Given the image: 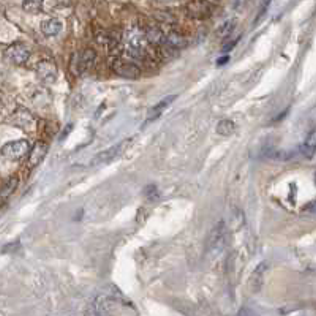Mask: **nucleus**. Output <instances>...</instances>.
I'll return each mask as SVG.
<instances>
[{
	"label": "nucleus",
	"mask_w": 316,
	"mask_h": 316,
	"mask_svg": "<svg viewBox=\"0 0 316 316\" xmlns=\"http://www.w3.org/2000/svg\"><path fill=\"white\" fill-rule=\"evenodd\" d=\"M125 40H127V44H128L130 55L142 59V57H144V52H146V46H147V40H146L144 32H142L141 28L133 27L127 32Z\"/></svg>",
	"instance_id": "obj_1"
},
{
	"label": "nucleus",
	"mask_w": 316,
	"mask_h": 316,
	"mask_svg": "<svg viewBox=\"0 0 316 316\" xmlns=\"http://www.w3.org/2000/svg\"><path fill=\"white\" fill-rule=\"evenodd\" d=\"M95 59H97V54H95V51H92V49L74 52L73 57H71V71H73V74H76V76L84 74L95 63Z\"/></svg>",
	"instance_id": "obj_2"
},
{
	"label": "nucleus",
	"mask_w": 316,
	"mask_h": 316,
	"mask_svg": "<svg viewBox=\"0 0 316 316\" xmlns=\"http://www.w3.org/2000/svg\"><path fill=\"white\" fill-rule=\"evenodd\" d=\"M28 152H30V142L27 139L8 142V144H5L2 147V155L9 160H21L28 154Z\"/></svg>",
	"instance_id": "obj_3"
},
{
	"label": "nucleus",
	"mask_w": 316,
	"mask_h": 316,
	"mask_svg": "<svg viewBox=\"0 0 316 316\" xmlns=\"http://www.w3.org/2000/svg\"><path fill=\"white\" fill-rule=\"evenodd\" d=\"M6 55V59L14 63V65H24L27 60H28V57H30V51H28V47L22 43H14L11 44L6 49L5 52Z\"/></svg>",
	"instance_id": "obj_4"
},
{
	"label": "nucleus",
	"mask_w": 316,
	"mask_h": 316,
	"mask_svg": "<svg viewBox=\"0 0 316 316\" xmlns=\"http://www.w3.org/2000/svg\"><path fill=\"white\" fill-rule=\"evenodd\" d=\"M225 236H226V231H225V223L220 222L214 229L212 233H210L209 239H207V250L209 252H220L225 245Z\"/></svg>",
	"instance_id": "obj_5"
},
{
	"label": "nucleus",
	"mask_w": 316,
	"mask_h": 316,
	"mask_svg": "<svg viewBox=\"0 0 316 316\" xmlns=\"http://www.w3.org/2000/svg\"><path fill=\"white\" fill-rule=\"evenodd\" d=\"M112 70L116 74L122 76V78H127V79H136L141 74V70L136 65H133L127 60H122V59H116L112 62Z\"/></svg>",
	"instance_id": "obj_6"
},
{
	"label": "nucleus",
	"mask_w": 316,
	"mask_h": 316,
	"mask_svg": "<svg viewBox=\"0 0 316 316\" xmlns=\"http://www.w3.org/2000/svg\"><path fill=\"white\" fill-rule=\"evenodd\" d=\"M212 11H214V6L209 2H206V0H195V2L188 3L187 6L188 16L193 19H206L212 14Z\"/></svg>",
	"instance_id": "obj_7"
},
{
	"label": "nucleus",
	"mask_w": 316,
	"mask_h": 316,
	"mask_svg": "<svg viewBox=\"0 0 316 316\" xmlns=\"http://www.w3.org/2000/svg\"><path fill=\"white\" fill-rule=\"evenodd\" d=\"M36 74H38V79H40L41 82L52 84L57 79V66H55L54 62L43 60L36 66Z\"/></svg>",
	"instance_id": "obj_8"
},
{
	"label": "nucleus",
	"mask_w": 316,
	"mask_h": 316,
	"mask_svg": "<svg viewBox=\"0 0 316 316\" xmlns=\"http://www.w3.org/2000/svg\"><path fill=\"white\" fill-rule=\"evenodd\" d=\"M13 122L16 123L17 127H21L22 130H32L36 125L33 116L28 111H25V109H17L16 114H14Z\"/></svg>",
	"instance_id": "obj_9"
},
{
	"label": "nucleus",
	"mask_w": 316,
	"mask_h": 316,
	"mask_svg": "<svg viewBox=\"0 0 316 316\" xmlns=\"http://www.w3.org/2000/svg\"><path fill=\"white\" fill-rule=\"evenodd\" d=\"M120 149H122V144H119V146H114V147H111V149H108V150H103V152H100V154L95 157L93 160H92V165L93 166H98V165H106V163H109L111 160H114L117 155H119V152H120Z\"/></svg>",
	"instance_id": "obj_10"
},
{
	"label": "nucleus",
	"mask_w": 316,
	"mask_h": 316,
	"mask_svg": "<svg viewBox=\"0 0 316 316\" xmlns=\"http://www.w3.org/2000/svg\"><path fill=\"white\" fill-rule=\"evenodd\" d=\"M47 154V146L44 142H38V144L28 152V163H30V168H35L36 165H40L43 158Z\"/></svg>",
	"instance_id": "obj_11"
},
{
	"label": "nucleus",
	"mask_w": 316,
	"mask_h": 316,
	"mask_svg": "<svg viewBox=\"0 0 316 316\" xmlns=\"http://www.w3.org/2000/svg\"><path fill=\"white\" fill-rule=\"evenodd\" d=\"M17 184H19V179H17V176H14V177H9L5 184H3V187L0 188V204H3V203H6V199L11 196L13 193H14V190L17 188Z\"/></svg>",
	"instance_id": "obj_12"
},
{
	"label": "nucleus",
	"mask_w": 316,
	"mask_h": 316,
	"mask_svg": "<svg viewBox=\"0 0 316 316\" xmlns=\"http://www.w3.org/2000/svg\"><path fill=\"white\" fill-rule=\"evenodd\" d=\"M144 35H146V40L147 43L154 44V46H161L165 44V33H163L158 27H149L144 30Z\"/></svg>",
	"instance_id": "obj_13"
},
{
	"label": "nucleus",
	"mask_w": 316,
	"mask_h": 316,
	"mask_svg": "<svg viewBox=\"0 0 316 316\" xmlns=\"http://www.w3.org/2000/svg\"><path fill=\"white\" fill-rule=\"evenodd\" d=\"M165 44H168L171 49H182V47L187 46V40L179 32H169L165 36Z\"/></svg>",
	"instance_id": "obj_14"
},
{
	"label": "nucleus",
	"mask_w": 316,
	"mask_h": 316,
	"mask_svg": "<svg viewBox=\"0 0 316 316\" xmlns=\"http://www.w3.org/2000/svg\"><path fill=\"white\" fill-rule=\"evenodd\" d=\"M41 32L46 36H55L62 32V22L59 19H47V21L43 22L41 25Z\"/></svg>",
	"instance_id": "obj_15"
},
{
	"label": "nucleus",
	"mask_w": 316,
	"mask_h": 316,
	"mask_svg": "<svg viewBox=\"0 0 316 316\" xmlns=\"http://www.w3.org/2000/svg\"><path fill=\"white\" fill-rule=\"evenodd\" d=\"M267 269V264L266 263H261L260 266L256 267L253 275H252V290L253 291H260L261 285H263V279H264V272Z\"/></svg>",
	"instance_id": "obj_16"
},
{
	"label": "nucleus",
	"mask_w": 316,
	"mask_h": 316,
	"mask_svg": "<svg viewBox=\"0 0 316 316\" xmlns=\"http://www.w3.org/2000/svg\"><path fill=\"white\" fill-rule=\"evenodd\" d=\"M174 100H176V97H174V95H171V97H168V98H165V100H161V101L157 104V106H154V109H152V111L149 112V120H152V119H157V117L160 116V114L163 112V109H165V108H168L169 104H171L172 101H174Z\"/></svg>",
	"instance_id": "obj_17"
},
{
	"label": "nucleus",
	"mask_w": 316,
	"mask_h": 316,
	"mask_svg": "<svg viewBox=\"0 0 316 316\" xmlns=\"http://www.w3.org/2000/svg\"><path fill=\"white\" fill-rule=\"evenodd\" d=\"M236 131V123L233 120H220L217 125V133L222 136H229Z\"/></svg>",
	"instance_id": "obj_18"
},
{
	"label": "nucleus",
	"mask_w": 316,
	"mask_h": 316,
	"mask_svg": "<svg viewBox=\"0 0 316 316\" xmlns=\"http://www.w3.org/2000/svg\"><path fill=\"white\" fill-rule=\"evenodd\" d=\"M43 2L44 0H24V9L27 13H32V14H36L40 13L43 9Z\"/></svg>",
	"instance_id": "obj_19"
},
{
	"label": "nucleus",
	"mask_w": 316,
	"mask_h": 316,
	"mask_svg": "<svg viewBox=\"0 0 316 316\" xmlns=\"http://www.w3.org/2000/svg\"><path fill=\"white\" fill-rule=\"evenodd\" d=\"M316 135H315V131H310V135L309 138L305 139V144H304V152L307 154V157H313L315 154V149H316V141H315Z\"/></svg>",
	"instance_id": "obj_20"
},
{
	"label": "nucleus",
	"mask_w": 316,
	"mask_h": 316,
	"mask_svg": "<svg viewBox=\"0 0 316 316\" xmlns=\"http://www.w3.org/2000/svg\"><path fill=\"white\" fill-rule=\"evenodd\" d=\"M144 196L149 199V201H157L158 199V188L155 185H149L146 187L144 190Z\"/></svg>",
	"instance_id": "obj_21"
},
{
	"label": "nucleus",
	"mask_w": 316,
	"mask_h": 316,
	"mask_svg": "<svg viewBox=\"0 0 316 316\" xmlns=\"http://www.w3.org/2000/svg\"><path fill=\"white\" fill-rule=\"evenodd\" d=\"M234 25H236V21H228V22L223 24L222 28L218 30V35H220V36H229V33L233 32Z\"/></svg>",
	"instance_id": "obj_22"
},
{
	"label": "nucleus",
	"mask_w": 316,
	"mask_h": 316,
	"mask_svg": "<svg viewBox=\"0 0 316 316\" xmlns=\"http://www.w3.org/2000/svg\"><path fill=\"white\" fill-rule=\"evenodd\" d=\"M16 248H19V244H13V245H6L3 248V252H8V250H16Z\"/></svg>",
	"instance_id": "obj_23"
},
{
	"label": "nucleus",
	"mask_w": 316,
	"mask_h": 316,
	"mask_svg": "<svg viewBox=\"0 0 316 316\" xmlns=\"http://www.w3.org/2000/svg\"><path fill=\"white\" fill-rule=\"evenodd\" d=\"M229 59H228V57H223V59H220L218 62H217V65H223V63H226Z\"/></svg>",
	"instance_id": "obj_24"
},
{
	"label": "nucleus",
	"mask_w": 316,
	"mask_h": 316,
	"mask_svg": "<svg viewBox=\"0 0 316 316\" xmlns=\"http://www.w3.org/2000/svg\"><path fill=\"white\" fill-rule=\"evenodd\" d=\"M157 2H172V0H157Z\"/></svg>",
	"instance_id": "obj_25"
}]
</instances>
